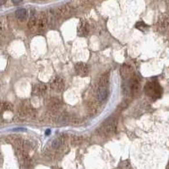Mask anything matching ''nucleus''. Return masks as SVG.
Here are the masks:
<instances>
[{"mask_svg":"<svg viewBox=\"0 0 169 169\" xmlns=\"http://www.w3.org/2000/svg\"><path fill=\"white\" fill-rule=\"evenodd\" d=\"M51 87L56 91H61L64 87V83L62 78L56 77L51 83Z\"/></svg>","mask_w":169,"mask_h":169,"instance_id":"obj_4","label":"nucleus"},{"mask_svg":"<svg viewBox=\"0 0 169 169\" xmlns=\"http://www.w3.org/2000/svg\"><path fill=\"white\" fill-rule=\"evenodd\" d=\"M89 32V26L87 23L86 22H83L81 24L79 29H78V33L80 34V36H86V34H88Z\"/></svg>","mask_w":169,"mask_h":169,"instance_id":"obj_10","label":"nucleus"},{"mask_svg":"<svg viewBox=\"0 0 169 169\" xmlns=\"http://www.w3.org/2000/svg\"><path fill=\"white\" fill-rule=\"evenodd\" d=\"M161 88L158 83L157 82H148L145 86L146 94L152 98H159L161 95Z\"/></svg>","mask_w":169,"mask_h":169,"instance_id":"obj_2","label":"nucleus"},{"mask_svg":"<svg viewBox=\"0 0 169 169\" xmlns=\"http://www.w3.org/2000/svg\"><path fill=\"white\" fill-rule=\"evenodd\" d=\"M47 19L44 17L43 14H41L39 18L37 17H31V19L29 21V29L31 31L35 32H43L46 26H47Z\"/></svg>","mask_w":169,"mask_h":169,"instance_id":"obj_1","label":"nucleus"},{"mask_svg":"<svg viewBox=\"0 0 169 169\" xmlns=\"http://www.w3.org/2000/svg\"><path fill=\"white\" fill-rule=\"evenodd\" d=\"M115 130V123L114 121H109L106 123L105 127H104V131L107 135H110L112 133H113Z\"/></svg>","mask_w":169,"mask_h":169,"instance_id":"obj_8","label":"nucleus"},{"mask_svg":"<svg viewBox=\"0 0 169 169\" xmlns=\"http://www.w3.org/2000/svg\"><path fill=\"white\" fill-rule=\"evenodd\" d=\"M2 108H3V110H5V111H12L13 110V105L10 102H8V101H4L2 104Z\"/></svg>","mask_w":169,"mask_h":169,"instance_id":"obj_12","label":"nucleus"},{"mask_svg":"<svg viewBox=\"0 0 169 169\" xmlns=\"http://www.w3.org/2000/svg\"><path fill=\"white\" fill-rule=\"evenodd\" d=\"M108 91L106 86H100L99 89L97 90V99L100 101H103L108 98Z\"/></svg>","mask_w":169,"mask_h":169,"instance_id":"obj_6","label":"nucleus"},{"mask_svg":"<svg viewBox=\"0 0 169 169\" xmlns=\"http://www.w3.org/2000/svg\"><path fill=\"white\" fill-rule=\"evenodd\" d=\"M15 16L17 17V19L24 21L27 18V11L25 9H20L15 12Z\"/></svg>","mask_w":169,"mask_h":169,"instance_id":"obj_9","label":"nucleus"},{"mask_svg":"<svg viewBox=\"0 0 169 169\" xmlns=\"http://www.w3.org/2000/svg\"><path fill=\"white\" fill-rule=\"evenodd\" d=\"M129 87H130V90L133 94H136L139 90V80L135 76L130 80V83H129Z\"/></svg>","mask_w":169,"mask_h":169,"instance_id":"obj_5","label":"nucleus"},{"mask_svg":"<svg viewBox=\"0 0 169 169\" xmlns=\"http://www.w3.org/2000/svg\"><path fill=\"white\" fill-rule=\"evenodd\" d=\"M75 71L80 76H86L89 73V68L85 63H77L75 64Z\"/></svg>","mask_w":169,"mask_h":169,"instance_id":"obj_3","label":"nucleus"},{"mask_svg":"<svg viewBox=\"0 0 169 169\" xmlns=\"http://www.w3.org/2000/svg\"><path fill=\"white\" fill-rule=\"evenodd\" d=\"M47 90H48L47 86H46L45 84H42V83H41V84L37 85V86L34 87L33 91H34V93H35V94H37V95H39V96H41V95H44V94L46 93Z\"/></svg>","mask_w":169,"mask_h":169,"instance_id":"obj_7","label":"nucleus"},{"mask_svg":"<svg viewBox=\"0 0 169 169\" xmlns=\"http://www.w3.org/2000/svg\"><path fill=\"white\" fill-rule=\"evenodd\" d=\"M59 101H58V100L52 99L50 101V109H59Z\"/></svg>","mask_w":169,"mask_h":169,"instance_id":"obj_11","label":"nucleus"},{"mask_svg":"<svg viewBox=\"0 0 169 169\" xmlns=\"http://www.w3.org/2000/svg\"><path fill=\"white\" fill-rule=\"evenodd\" d=\"M52 147L54 148V149H57V148H59L60 146V140L59 139H54L53 141H52Z\"/></svg>","mask_w":169,"mask_h":169,"instance_id":"obj_13","label":"nucleus"}]
</instances>
